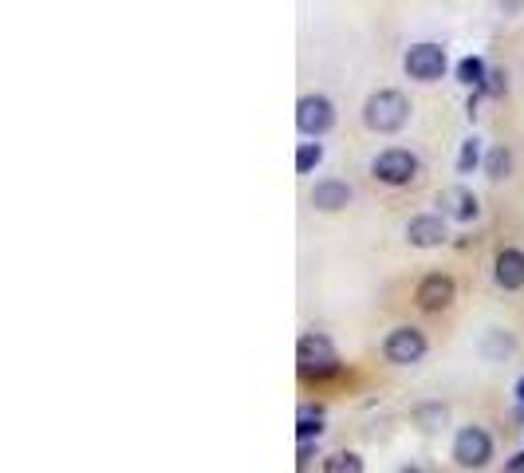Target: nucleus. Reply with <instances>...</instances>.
I'll return each mask as SVG.
<instances>
[{"label": "nucleus", "mask_w": 524, "mask_h": 473, "mask_svg": "<svg viewBox=\"0 0 524 473\" xmlns=\"http://www.w3.org/2000/svg\"><path fill=\"white\" fill-rule=\"evenodd\" d=\"M363 123H367V131H375V135L402 131V127L410 123V99H406L402 91H391V87L367 95V103H363Z\"/></svg>", "instance_id": "obj_2"}, {"label": "nucleus", "mask_w": 524, "mask_h": 473, "mask_svg": "<svg viewBox=\"0 0 524 473\" xmlns=\"http://www.w3.org/2000/svg\"><path fill=\"white\" fill-rule=\"evenodd\" d=\"M296 434L316 442V438L324 434V406H312V403L300 406V410H296Z\"/></svg>", "instance_id": "obj_15"}, {"label": "nucleus", "mask_w": 524, "mask_h": 473, "mask_svg": "<svg viewBox=\"0 0 524 473\" xmlns=\"http://www.w3.org/2000/svg\"><path fill=\"white\" fill-rule=\"evenodd\" d=\"M296 127L312 138L328 135L331 127H335V103H331L328 95H304L296 103Z\"/></svg>", "instance_id": "obj_8"}, {"label": "nucleus", "mask_w": 524, "mask_h": 473, "mask_svg": "<svg viewBox=\"0 0 524 473\" xmlns=\"http://www.w3.org/2000/svg\"><path fill=\"white\" fill-rule=\"evenodd\" d=\"M513 351H517V339L509 336V332H501V328H493L489 336L481 339V355H485L489 363H505Z\"/></svg>", "instance_id": "obj_14"}, {"label": "nucleus", "mask_w": 524, "mask_h": 473, "mask_svg": "<svg viewBox=\"0 0 524 473\" xmlns=\"http://www.w3.org/2000/svg\"><path fill=\"white\" fill-rule=\"evenodd\" d=\"M446 48L442 44H414L410 52H406V60H402V68L410 79H418V83H434V79H442L446 75Z\"/></svg>", "instance_id": "obj_6"}, {"label": "nucleus", "mask_w": 524, "mask_h": 473, "mask_svg": "<svg viewBox=\"0 0 524 473\" xmlns=\"http://www.w3.org/2000/svg\"><path fill=\"white\" fill-rule=\"evenodd\" d=\"M296 371L308 383H324L331 375H339V351L324 332H308L296 343Z\"/></svg>", "instance_id": "obj_1"}, {"label": "nucleus", "mask_w": 524, "mask_h": 473, "mask_svg": "<svg viewBox=\"0 0 524 473\" xmlns=\"http://www.w3.org/2000/svg\"><path fill=\"white\" fill-rule=\"evenodd\" d=\"M410 422L422 430V434H442L450 430V406L446 403H418L410 410Z\"/></svg>", "instance_id": "obj_13"}, {"label": "nucleus", "mask_w": 524, "mask_h": 473, "mask_svg": "<svg viewBox=\"0 0 524 473\" xmlns=\"http://www.w3.org/2000/svg\"><path fill=\"white\" fill-rule=\"evenodd\" d=\"M454 462L461 470H485L493 462V438L485 426H461L454 434Z\"/></svg>", "instance_id": "obj_3"}, {"label": "nucleus", "mask_w": 524, "mask_h": 473, "mask_svg": "<svg viewBox=\"0 0 524 473\" xmlns=\"http://www.w3.org/2000/svg\"><path fill=\"white\" fill-rule=\"evenodd\" d=\"M426 351H430V343L414 324H402V328H394L391 336L383 339V355L394 367H414V363L426 359Z\"/></svg>", "instance_id": "obj_4"}, {"label": "nucleus", "mask_w": 524, "mask_h": 473, "mask_svg": "<svg viewBox=\"0 0 524 473\" xmlns=\"http://www.w3.org/2000/svg\"><path fill=\"white\" fill-rule=\"evenodd\" d=\"M454 300H458V284H454V276H446V272H430V276H422L418 288H414V304H418L422 312H446V308H454Z\"/></svg>", "instance_id": "obj_7"}, {"label": "nucleus", "mask_w": 524, "mask_h": 473, "mask_svg": "<svg viewBox=\"0 0 524 473\" xmlns=\"http://www.w3.org/2000/svg\"><path fill=\"white\" fill-rule=\"evenodd\" d=\"M312 205H316L320 213H339V209L351 205V186L339 182V178H324V182H316V190H312Z\"/></svg>", "instance_id": "obj_11"}, {"label": "nucleus", "mask_w": 524, "mask_h": 473, "mask_svg": "<svg viewBox=\"0 0 524 473\" xmlns=\"http://www.w3.org/2000/svg\"><path fill=\"white\" fill-rule=\"evenodd\" d=\"M406 241L414 249H438L446 245V217L442 213H418L406 221Z\"/></svg>", "instance_id": "obj_9"}, {"label": "nucleus", "mask_w": 524, "mask_h": 473, "mask_svg": "<svg viewBox=\"0 0 524 473\" xmlns=\"http://www.w3.org/2000/svg\"><path fill=\"white\" fill-rule=\"evenodd\" d=\"M398 473H426V470H418V466H406V470H398Z\"/></svg>", "instance_id": "obj_24"}, {"label": "nucleus", "mask_w": 524, "mask_h": 473, "mask_svg": "<svg viewBox=\"0 0 524 473\" xmlns=\"http://www.w3.org/2000/svg\"><path fill=\"white\" fill-rule=\"evenodd\" d=\"M505 79H509L505 71H489V79L481 83V95H493V99H497V95H505V87H509Z\"/></svg>", "instance_id": "obj_21"}, {"label": "nucleus", "mask_w": 524, "mask_h": 473, "mask_svg": "<svg viewBox=\"0 0 524 473\" xmlns=\"http://www.w3.org/2000/svg\"><path fill=\"white\" fill-rule=\"evenodd\" d=\"M324 473H363V458L355 450H335L324 458Z\"/></svg>", "instance_id": "obj_17"}, {"label": "nucleus", "mask_w": 524, "mask_h": 473, "mask_svg": "<svg viewBox=\"0 0 524 473\" xmlns=\"http://www.w3.org/2000/svg\"><path fill=\"white\" fill-rule=\"evenodd\" d=\"M438 205H442V217H454V221H473V217L481 213L477 194L465 190V186H450V190H442Z\"/></svg>", "instance_id": "obj_10"}, {"label": "nucleus", "mask_w": 524, "mask_h": 473, "mask_svg": "<svg viewBox=\"0 0 524 473\" xmlns=\"http://www.w3.org/2000/svg\"><path fill=\"white\" fill-rule=\"evenodd\" d=\"M485 174H489L493 182H501V178H509V174H513V154H509L505 146H497V150H489V154H485Z\"/></svg>", "instance_id": "obj_18"}, {"label": "nucleus", "mask_w": 524, "mask_h": 473, "mask_svg": "<svg viewBox=\"0 0 524 473\" xmlns=\"http://www.w3.org/2000/svg\"><path fill=\"white\" fill-rule=\"evenodd\" d=\"M371 174H375L383 186H410V182L418 178V158H414L410 150H402V146H391V150H383V154L371 162Z\"/></svg>", "instance_id": "obj_5"}, {"label": "nucleus", "mask_w": 524, "mask_h": 473, "mask_svg": "<svg viewBox=\"0 0 524 473\" xmlns=\"http://www.w3.org/2000/svg\"><path fill=\"white\" fill-rule=\"evenodd\" d=\"M320 162H324V146L320 142H300V150H296V174H312Z\"/></svg>", "instance_id": "obj_19"}, {"label": "nucleus", "mask_w": 524, "mask_h": 473, "mask_svg": "<svg viewBox=\"0 0 524 473\" xmlns=\"http://www.w3.org/2000/svg\"><path fill=\"white\" fill-rule=\"evenodd\" d=\"M489 79V68H485V60H477V56H465L458 64V83L465 87H473V91H481V83Z\"/></svg>", "instance_id": "obj_16"}, {"label": "nucleus", "mask_w": 524, "mask_h": 473, "mask_svg": "<svg viewBox=\"0 0 524 473\" xmlns=\"http://www.w3.org/2000/svg\"><path fill=\"white\" fill-rule=\"evenodd\" d=\"M505 473H524V450L517 454V458H509V462H505Z\"/></svg>", "instance_id": "obj_23"}, {"label": "nucleus", "mask_w": 524, "mask_h": 473, "mask_svg": "<svg viewBox=\"0 0 524 473\" xmlns=\"http://www.w3.org/2000/svg\"><path fill=\"white\" fill-rule=\"evenodd\" d=\"M312 458H316V442H312V438H300V450H296V462H300V466H308Z\"/></svg>", "instance_id": "obj_22"}, {"label": "nucleus", "mask_w": 524, "mask_h": 473, "mask_svg": "<svg viewBox=\"0 0 524 473\" xmlns=\"http://www.w3.org/2000/svg\"><path fill=\"white\" fill-rule=\"evenodd\" d=\"M481 166V138L469 135L461 142V154H458V174H473Z\"/></svg>", "instance_id": "obj_20"}, {"label": "nucleus", "mask_w": 524, "mask_h": 473, "mask_svg": "<svg viewBox=\"0 0 524 473\" xmlns=\"http://www.w3.org/2000/svg\"><path fill=\"white\" fill-rule=\"evenodd\" d=\"M493 276L505 292H517L524 288V253L521 249H501L497 253V265H493Z\"/></svg>", "instance_id": "obj_12"}]
</instances>
